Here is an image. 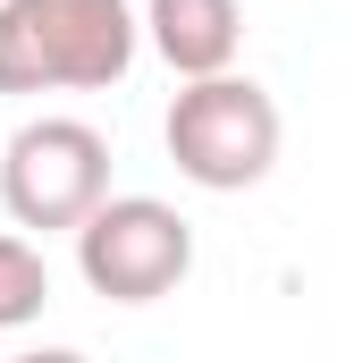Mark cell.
I'll return each mask as SVG.
<instances>
[{"label":"cell","instance_id":"cell-6","mask_svg":"<svg viewBox=\"0 0 354 363\" xmlns=\"http://www.w3.org/2000/svg\"><path fill=\"white\" fill-rule=\"evenodd\" d=\"M51 304V262L25 237H0V330H25Z\"/></svg>","mask_w":354,"mask_h":363},{"label":"cell","instance_id":"cell-3","mask_svg":"<svg viewBox=\"0 0 354 363\" xmlns=\"http://www.w3.org/2000/svg\"><path fill=\"white\" fill-rule=\"evenodd\" d=\"M76 271L110 304H161L194 271V228L161 194H101L76 220Z\"/></svg>","mask_w":354,"mask_h":363},{"label":"cell","instance_id":"cell-4","mask_svg":"<svg viewBox=\"0 0 354 363\" xmlns=\"http://www.w3.org/2000/svg\"><path fill=\"white\" fill-rule=\"evenodd\" d=\"M110 194V144L85 118H25L0 144V203L17 228H76Z\"/></svg>","mask_w":354,"mask_h":363},{"label":"cell","instance_id":"cell-5","mask_svg":"<svg viewBox=\"0 0 354 363\" xmlns=\"http://www.w3.org/2000/svg\"><path fill=\"white\" fill-rule=\"evenodd\" d=\"M144 34L177 77H211V68H236L245 9L236 0H144Z\"/></svg>","mask_w":354,"mask_h":363},{"label":"cell","instance_id":"cell-2","mask_svg":"<svg viewBox=\"0 0 354 363\" xmlns=\"http://www.w3.org/2000/svg\"><path fill=\"white\" fill-rule=\"evenodd\" d=\"M278 101L236 68H211V77H185L161 118V144H169L177 178H194L202 194H245L278 169Z\"/></svg>","mask_w":354,"mask_h":363},{"label":"cell","instance_id":"cell-1","mask_svg":"<svg viewBox=\"0 0 354 363\" xmlns=\"http://www.w3.org/2000/svg\"><path fill=\"white\" fill-rule=\"evenodd\" d=\"M144 17L127 0H0V93L127 85Z\"/></svg>","mask_w":354,"mask_h":363}]
</instances>
